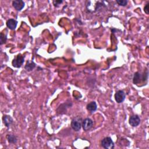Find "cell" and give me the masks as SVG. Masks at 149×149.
Listing matches in <instances>:
<instances>
[{"instance_id":"cell-1","label":"cell","mask_w":149,"mask_h":149,"mask_svg":"<svg viewBox=\"0 0 149 149\" xmlns=\"http://www.w3.org/2000/svg\"><path fill=\"white\" fill-rule=\"evenodd\" d=\"M148 78V71L146 72V73L143 72H137L135 73L134 76L133 78V83L135 85H138L141 83L143 82H144V81H147Z\"/></svg>"},{"instance_id":"cell-2","label":"cell","mask_w":149,"mask_h":149,"mask_svg":"<svg viewBox=\"0 0 149 149\" xmlns=\"http://www.w3.org/2000/svg\"><path fill=\"white\" fill-rule=\"evenodd\" d=\"M83 119L81 116H77L74 118L71 121V127L76 132H78L81 129L82 127Z\"/></svg>"},{"instance_id":"cell-3","label":"cell","mask_w":149,"mask_h":149,"mask_svg":"<svg viewBox=\"0 0 149 149\" xmlns=\"http://www.w3.org/2000/svg\"><path fill=\"white\" fill-rule=\"evenodd\" d=\"M101 145L105 149H113L114 148V143L110 137H104L101 142Z\"/></svg>"},{"instance_id":"cell-4","label":"cell","mask_w":149,"mask_h":149,"mask_svg":"<svg viewBox=\"0 0 149 149\" xmlns=\"http://www.w3.org/2000/svg\"><path fill=\"white\" fill-rule=\"evenodd\" d=\"M24 61V57L21 54H18L12 61V66L15 68H20Z\"/></svg>"},{"instance_id":"cell-5","label":"cell","mask_w":149,"mask_h":149,"mask_svg":"<svg viewBox=\"0 0 149 149\" xmlns=\"http://www.w3.org/2000/svg\"><path fill=\"white\" fill-rule=\"evenodd\" d=\"M126 98V95L125 92L123 90H118L116 92L115 94V100L118 104L122 103L125 100Z\"/></svg>"},{"instance_id":"cell-6","label":"cell","mask_w":149,"mask_h":149,"mask_svg":"<svg viewBox=\"0 0 149 149\" xmlns=\"http://www.w3.org/2000/svg\"><path fill=\"white\" fill-rule=\"evenodd\" d=\"M93 127V121L90 118H87L83 120L82 127L85 131H88L90 130Z\"/></svg>"},{"instance_id":"cell-7","label":"cell","mask_w":149,"mask_h":149,"mask_svg":"<svg viewBox=\"0 0 149 149\" xmlns=\"http://www.w3.org/2000/svg\"><path fill=\"white\" fill-rule=\"evenodd\" d=\"M129 123L133 127H137L140 123V118L137 115H132L129 119Z\"/></svg>"},{"instance_id":"cell-8","label":"cell","mask_w":149,"mask_h":149,"mask_svg":"<svg viewBox=\"0 0 149 149\" xmlns=\"http://www.w3.org/2000/svg\"><path fill=\"white\" fill-rule=\"evenodd\" d=\"M24 4H25L22 0H15L12 2L13 7L18 11H21L24 7Z\"/></svg>"},{"instance_id":"cell-9","label":"cell","mask_w":149,"mask_h":149,"mask_svg":"<svg viewBox=\"0 0 149 149\" xmlns=\"http://www.w3.org/2000/svg\"><path fill=\"white\" fill-rule=\"evenodd\" d=\"M3 121L5 126L7 128H9L14 122L13 118L8 115H4L3 117Z\"/></svg>"},{"instance_id":"cell-10","label":"cell","mask_w":149,"mask_h":149,"mask_svg":"<svg viewBox=\"0 0 149 149\" xmlns=\"http://www.w3.org/2000/svg\"><path fill=\"white\" fill-rule=\"evenodd\" d=\"M18 24V21L14 19H9L7 22V26L11 30H15Z\"/></svg>"},{"instance_id":"cell-11","label":"cell","mask_w":149,"mask_h":149,"mask_svg":"<svg viewBox=\"0 0 149 149\" xmlns=\"http://www.w3.org/2000/svg\"><path fill=\"white\" fill-rule=\"evenodd\" d=\"M87 110L90 112H94L97 109V105L95 102H91L87 105Z\"/></svg>"},{"instance_id":"cell-12","label":"cell","mask_w":149,"mask_h":149,"mask_svg":"<svg viewBox=\"0 0 149 149\" xmlns=\"http://www.w3.org/2000/svg\"><path fill=\"white\" fill-rule=\"evenodd\" d=\"M7 139L8 140V142L11 144H15L18 142V138L17 137L12 134H9L7 136Z\"/></svg>"},{"instance_id":"cell-13","label":"cell","mask_w":149,"mask_h":149,"mask_svg":"<svg viewBox=\"0 0 149 149\" xmlns=\"http://www.w3.org/2000/svg\"><path fill=\"white\" fill-rule=\"evenodd\" d=\"M35 67H36V64L34 62L29 61L27 62L25 66H24V69L28 71H31L33 69H34Z\"/></svg>"},{"instance_id":"cell-14","label":"cell","mask_w":149,"mask_h":149,"mask_svg":"<svg viewBox=\"0 0 149 149\" xmlns=\"http://www.w3.org/2000/svg\"><path fill=\"white\" fill-rule=\"evenodd\" d=\"M7 40V36L4 35L3 33H1V36H0V44L3 45V44L5 43Z\"/></svg>"},{"instance_id":"cell-15","label":"cell","mask_w":149,"mask_h":149,"mask_svg":"<svg viewBox=\"0 0 149 149\" xmlns=\"http://www.w3.org/2000/svg\"><path fill=\"white\" fill-rule=\"evenodd\" d=\"M116 2L119 5L122 6V7L127 6L128 4L127 0H116Z\"/></svg>"},{"instance_id":"cell-16","label":"cell","mask_w":149,"mask_h":149,"mask_svg":"<svg viewBox=\"0 0 149 149\" xmlns=\"http://www.w3.org/2000/svg\"><path fill=\"white\" fill-rule=\"evenodd\" d=\"M63 3L62 1H53V4L54 5L55 7H58L60 5H61Z\"/></svg>"},{"instance_id":"cell-17","label":"cell","mask_w":149,"mask_h":149,"mask_svg":"<svg viewBox=\"0 0 149 149\" xmlns=\"http://www.w3.org/2000/svg\"><path fill=\"white\" fill-rule=\"evenodd\" d=\"M148 5H149V3H147V4L146 5V6L144 7V12H145L147 15H148V14H149Z\"/></svg>"}]
</instances>
